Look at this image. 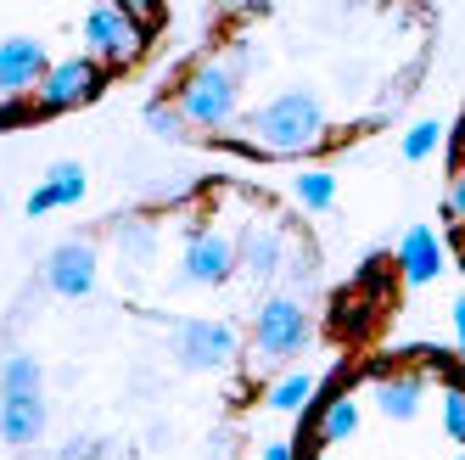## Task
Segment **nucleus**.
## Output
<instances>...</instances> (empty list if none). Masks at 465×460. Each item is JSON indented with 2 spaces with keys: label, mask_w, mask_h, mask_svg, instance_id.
Instances as JSON below:
<instances>
[{
  "label": "nucleus",
  "mask_w": 465,
  "mask_h": 460,
  "mask_svg": "<svg viewBox=\"0 0 465 460\" xmlns=\"http://www.w3.org/2000/svg\"><path fill=\"white\" fill-rule=\"evenodd\" d=\"M247 135H219L224 146H236L247 157H297V152H314L325 146V107L314 90H281L275 102H263L258 113L242 118Z\"/></svg>",
  "instance_id": "f257e3e1"
},
{
  "label": "nucleus",
  "mask_w": 465,
  "mask_h": 460,
  "mask_svg": "<svg viewBox=\"0 0 465 460\" xmlns=\"http://www.w3.org/2000/svg\"><path fill=\"white\" fill-rule=\"evenodd\" d=\"M174 107L185 113V124H191V129H224V124H236V107H242V79L230 74L219 56H208V62H196V68L180 79Z\"/></svg>",
  "instance_id": "f03ea898"
},
{
  "label": "nucleus",
  "mask_w": 465,
  "mask_h": 460,
  "mask_svg": "<svg viewBox=\"0 0 465 460\" xmlns=\"http://www.w3.org/2000/svg\"><path fill=\"white\" fill-rule=\"evenodd\" d=\"M309 343V309L303 298H270L258 309V325H252V365H281L297 348Z\"/></svg>",
  "instance_id": "7ed1b4c3"
},
{
  "label": "nucleus",
  "mask_w": 465,
  "mask_h": 460,
  "mask_svg": "<svg viewBox=\"0 0 465 460\" xmlns=\"http://www.w3.org/2000/svg\"><path fill=\"white\" fill-rule=\"evenodd\" d=\"M146 28L129 17V6H90L84 12V45L90 62H107V68H129L141 51H146Z\"/></svg>",
  "instance_id": "20e7f679"
},
{
  "label": "nucleus",
  "mask_w": 465,
  "mask_h": 460,
  "mask_svg": "<svg viewBox=\"0 0 465 460\" xmlns=\"http://www.w3.org/2000/svg\"><path fill=\"white\" fill-rule=\"evenodd\" d=\"M95 90H102V62L68 56V62H51V74L35 90V107L40 113H68V107H84Z\"/></svg>",
  "instance_id": "39448f33"
},
{
  "label": "nucleus",
  "mask_w": 465,
  "mask_h": 460,
  "mask_svg": "<svg viewBox=\"0 0 465 460\" xmlns=\"http://www.w3.org/2000/svg\"><path fill=\"white\" fill-rule=\"evenodd\" d=\"M174 354L191 371H213V365H224V359H236V332H230L224 320H180Z\"/></svg>",
  "instance_id": "423d86ee"
},
{
  "label": "nucleus",
  "mask_w": 465,
  "mask_h": 460,
  "mask_svg": "<svg viewBox=\"0 0 465 460\" xmlns=\"http://www.w3.org/2000/svg\"><path fill=\"white\" fill-rule=\"evenodd\" d=\"M45 74H51V56L35 35L0 40V95H35Z\"/></svg>",
  "instance_id": "0eeeda50"
},
{
  "label": "nucleus",
  "mask_w": 465,
  "mask_h": 460,
  "mask_svg": "<svg viewBox=\"0 0 465 460\" xmlns=\"http://www.w3.org/2000/svg\"><path fill=\"white\" fill-rule=\"evenodd\" d=\"M236 270V242L219 236V230H196L185 242V270H180V286H219Z\"/></svg>",
  "instance_id": "6e6552de"
},
{
  "label": "nucleus",
  "mask_w": 465,
  "mask_h": 460,
  "mask_svg": "<svg viewBox=\"0 0 465 460\" xmlns=\"http://www.w3.org/2000/svg\"><path fill=\"white\" fill-rule=\"evenodd\" d=\"M45 286L56 298H90L95 292V247L90 242H62L45 258Z\"/></svg>",
  "instance_id": "1a4fd4ad"
},
{
  "label": "nucleus",
  "mask_w": 465,
  "mask_h": 460,
  "mask_svg": "<svg viewBox=\"0 0 465 460\" xmlns=\"http://www.w3.org/2000/svg\"><path fill=\"white\" fill-rule=\"evenodd\" d=\"M398 270H404V281H415V286L438 281L443 275V242H438V230H431V225H410L404 242H398Z\"/></svg>",
  "instance_id": "9d476101"
},
{
  "label": "nucleus",
  "mask_w": 465,
  "mask_h": 460,
  "mask_svg": "<svg viewBox=\"0 0 465 460\" xmlns=\"http://www.w3.org/2000/svg\"><path fill=\"white\" fill-rule=\"evenodd\" d=\"M236 265H242L252 281H275L281 265H286V230H275V225H247Z\"/></svg>",
  "instance_id": "9b49d317"
},
{
  "label": "nucleus",
  "mask_w": 465,
  "mask_h": 460,
  "mask_svg": "<svg viewBox=\"0 0 465 460\" xmlns=\"http://www.w3.org/2000/svg\"><path fill=\"white\" fill-rule=\"evenodd\" d=\"M40 433H45V399L40 393H12V399H0V438L12 449L40 444Z\"/></svg>",
  "instance_id": "f8f14e48"
},
{
  "label": "nucleus",
  "mask_w": 465,
  "mask_h": 460,
  "mask_svg": "<svg viewBox=\"0 0 465 460\" xmlns=\"http://www.w3.org/2000/svg\"><path fill=\"white\" fill-rule=\"evenodd\" d=\"M420 393H426L420 371H376V405H381L387 421H415Z\"/></svg>",
  "instance_id": "ddd939ff"
},
{
  "label": "nucleus",
  "mask_w": 465,
  "mask_h": 460,
  "mask_svg": "<svg viewBox=\"0 0 465 460\" xmlns=\"http://www.w3.org/2000/svg\"><path fill=\"white\" fill-rule=\"evenodd\" d=\"M359 421H364V410H359V399L353 393H331V399H320V415H314V426H309V438L325 449V444H342V438H353L359 433Z\"/></svg>",
  "instance_id": "4468645a"
},
{
  "label": "nucleus",
  "mask_w": 465,
  "mask_h": 460,
  "mask_svg": "<svg viewBox=\"0 0 465 460\" xmlns=\"http://www.w3.org/2000/svg\"><path fill=\"white\" fill-rule=\"evenodd\" d=\"M12 393H40V359L23 348L0 359V399H12Z\"/></svg>",
  "instance_id": "2eb2a0df"
},
{
  "label": "nucleus",
  "mask_w": 465,
  "mask_h": 460,
  "mask_svg": "<svg viewBox=\"0 0 465 460\" xmlns=\"http://www.w3.org/2000/svg\"><path fill=\"white\" fill-rule=\"evenodd\" d=\"M309 399H314V376L309 371H292V376H281L270 387V410H281V415H297Z\"/></svg>",
  "instance_id": "dca6fc26"
},
{
  "label": "nucleus",
  "mask_w": 465,
  "mask_h": 460,
  "mask_svg": "<svg viewBox=\"0 0 465 460\" xmlns=\"http://www.w3.org/2000/svg\"><path fill=\"white\" fill-rule=\"evenodd\" d=\"M113 242H118V253L135 258V265H146L152 247H157V230H152L146 219H118V225H113Z\"/></svg>",
  "instance_id": "f3484780"
},
{
  "label": "nucleus",
  "mask_w": 465,
  "mask_h": 460,
  "mask_svg": "<svg viewBox=\"0 0 465 460\" xmlns=\"http://www.w3.org/2000/svg\"><path fill=\"white\" fill-rule=\"evenodd\" d=\"M45 185H51V196H56V208H74L79 196L90 191V180H84L79 163H56V169L45 175Z\"/></svg>",
  "instance_id": "a211bd4d"
},
{
  "label": "nucleus",
  "mask_w": 465,
  "mask_h": 460,
  "mask_svg": "<svg viewBox=\"0 0 465 460\" xmlns=\"http://www.w3.org/2000/svg\"><path fill=\"white\" fill-rule=\"evenodd\" d=\"M297 203H303V208H314V214H325L331 203H337V180H331L325 169L297 175Z\"/></svg>",
  "instance_id": "6ab92c4d"
},
{
  "label": "nucleus",
  "mask_w": 465,
  "mask_h": 460,
  "mask_svg": "<svg viewBox=\"0 0 465 460\" xmlns=\"http://www.w3.org/2000/svg\"><path fill=\"white\" fill-rule=\"evenodd\" d=\"M438 146H443V124L438 118H420L410 135H404V163H426Z\"/></svg>",
  "instance_id": "aec40b11"
},
{
  "label": "nucleus",
  "mask_w": 465,
  "mask_h": 460,
  "mask_svg": "<svg viewBox=\"0 0 465 460\" xmlns=\"http://www.w3.org/2000/svg\"><path fill=\"white\" fill-rule=\"evenodd\" d=\"M146 129H152V135H163V141H180L191 124H185V113L174 102H152L146 107Z\"/></svg>",
  "instance_id": "412c9836"
},
{
  "label": "nucleus",
  "mask_w": 465,
  "mask_h": 460,
  "mask_svg": "<svg viewBox=\"0 0 465 460\" xmlns=\"http://www.w3.org/2000/svg\"><path fill=\"white\" fill-rule=\"evenodd\" d=\"M443 433L454 444H465V387L460 382H449V393H443Z\"/></svg>",
  "instance_id": "4be33fe9"
},
{
  "label": "nucleus",
  "mask_w": 465,
  "mask_h": 460,
  "mask_svg": "<svg viewBox=\"0 0 465 460\" xmlns=\"http://www.w3.org/2000/svg\"><path fill=\"white\" fill-rule=\"evenodd\" d=\"M286 286H292L286 298H297V292L314 286V258H309V253H292V258H286Z\"/></svg>",
  "instance_id": "5701e85b"
},
{
  "label": "nucleus",
  "mask_w": 465,
  "mask_h": 460,
  "mask_svg": "<svg viewBox=\"0 0 465 460\" xmlns=\"http://www.w3.org/2000/svg\"><path fill=\"white\" fill-rule=\"evenodd\" d=\"M364 79H371V68H364V62H342V68H337V85H342V90H359Z\"/></svg>",
  "instance_id": "b1692460"
},
{
  "label": "nucleus",
  "mask_w": 465,
  "mask_h": 460,
  "mask_svg": "<svg viewBox=\"0 0 465 460\" xmlns=\"http://www.w3.org/2000/svg\"><path fill=\"white\" fill-rule=\"evenodd\" d=\"M51 208H56L51 185H35V191H28V219H40V214H51Z\"/></svg>",
  "instance_id": "393cba45"
},
{
  "label": "nucleus",
  "mask_w": 465,
  "mask_h": 460,
  "mask_svg": "<svg viewBox=\"0 0 465 460\" xmlns=\"http://www.w3.org/2000/svg\"><path fill=\"white\" fill-rule=\"evenodd\" d=\"M443 214H449V219H465V175L454 180V191H449V203H443Z\"/></svg>",
  "instance_id": "a878e982"
},
{
  "label": "nucleus",
  "mask_w": 465,
  "mask_h": 460,
  "mask_svg": "<svg viewBox=\"0 0 465 460\" xmlns=\"http://www.w3.org/2000/svg\"><path fill=\"white\" fill-rule=\"evenodd\" d=\"M62 460H95V444H84V438H74L68 449H62Z\"/></svg>",
  "instance_id": "bb28decb"
},
{
  "label": "nucleus",
  "mask_w": 465,
  "mask_h": 460,
  "mask_svg": "<svg viewBox=\"0 0 465 460\" xmlns=\"http://www.w3.org/2000/svg\"><path fill=\"white\" fill-rule=\"evenodd\" d=\"M454 343H460V354H465V298H454Z\"/></svg>",
  "instance_id": "cd10ccee"
},
{
  "label": "nucleus",
  "mask_w": 465,
  "mask_h": 460,
  "mask_svg": "<svg viewBox=\"0 0 465 460\" xmlns=\"http://www.w3.org/2000/svg\"><path fill=\"white\" fill-rule=\"evenodd\" d=\"M263 460H297L292 444H263Z\"/></svg>",
  "instance_id": "c85d7f7f"
},
{
  "label": "nucleus",
  "mask_w": 465,
  "mask_h": 460,
  "mask_svg": "<svg viewBox=\"0 0 465 460\" xmlns=\"http://www.w3.org/2000/svg\"><path fill=\"white\" fill-rule=\"evenodd\" d=\"M314 460H331V455H314Z\"/></svg>",
  "instance_id": "c756f323"
},
{
  "label": "nucleus",
  "mask_w": 465,
  "mask_h": 460,
  "mask_svg": "<svg viewBox=\"0 0 465 460\" xmlns=\"http://www.w3.org/2000/svg\"><path fill=\"white\" fill-rule=\"evenodd\" d=\"M460 460H465V455H460Z\"/></svg>",
  "instance_id": "7c9ffc66"
}]
</instances>
